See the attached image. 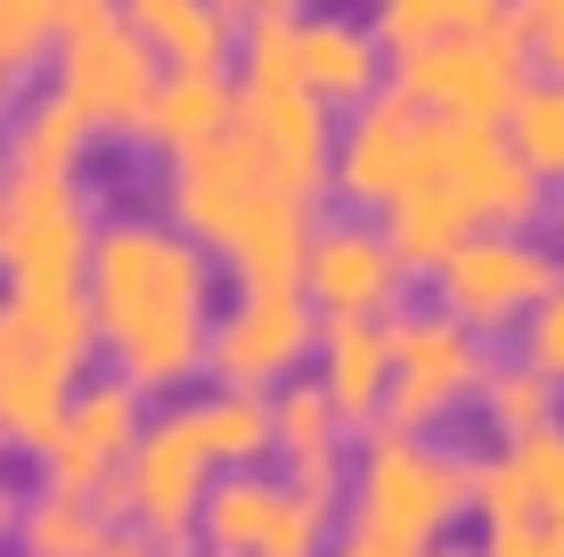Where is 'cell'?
<instances>
[{"instance_id": "1", "label": "cell", "mask_w": 564, "mask_h": 557, "mask_svg": "<svg viewBox=\"0 0 564 557\" xmlns=\"http://www.w3.org/2000/svg\"><path fill=\"white\" fill-rule=\"evenodd\" d=\"M221 271L164 214H99L83 255V312L107 377L155 401L205 386V344L221 320Z\"/></svg>"}, {"instance_id": "2", "label": "cell", "mask_w": 564, "mask_h": 557, "mask_svg": "<svg viewBox=\"0 0 564 557\" xmlns=\"http://www.w3.org/2000/svg\"><path fill=\"white\" fill-rule=\"evenodd\" d=\"M164 222L205 246L221 287H295L319 205L286 197L238 131H213L188 157H164Z\"/></svg>"}, {"instance_id": "3", "label": "cell", "mask_w": 564, "mask_h": 557, "mask_svg": "<svg viewBox=\"0 0 564 557\" xmlns=\"http://www.w3.org/2000/svg\"><path fill=\"white\" fill-rule=\"evenodd\" d=\"M466 484L475 459L451 451L442 435H360L352 443V475H344V508L336 525L360 542H384L401 557H442L451 533L466 525Z\"/></svg>"}, {"instance_id": "4", "label": "cell", "mask_w": 564, "mask_h": 557, "mask_svg": "<svg viewBox=\"0 0 564 557\" xmlns=\"http://www.w3.org/2000/svg\"><path fill=\"white\" fill-rule=\"evenodd\" d=\"M90 369L99 344L83 287H0V451H42Z\"/></svg>"}, {"instance_id": "5", "label": "cell", "mask_w": 564, "mask_h": 557, "mask_svg": "<svg viewBox=\"0 0 564 557\" xmlns=\"http://www.w3.org/2000/svg\"><path fill=\"white\" fill-rule=\"evenodd\" d=\"M164 83V57L123 25L115 0H90L83 17H66L50 42V99L90 131V140H131L140 115Z\"/></svg>"}, {"instance_id": "6", "label": "cell", "mask_w": 564, "mask_h": 557, "mask_svg": "<svg viewBox=\"0 0 564 557\" xmlns=\"http://www.w3.org/2000/svg\"><path fill=\"white\" fill-rule=\"evenodd\" d=\"M556 279H564V263H556V246L540 238V229H475V238H458L451 255L425 271L434 312L458 320V329L482 336V344L516 336Z\"/></svg>"}, {"instance_id": "7", "label": "cell", "mask_w": 564, "mask_h": 557, "mask_svg": "<svg viewBox=\"0 0 564 557\" xmlns=\"http://www.w3.org/2000/svg\"><path fill=\"white\" fill-rule=\"evenodd\" d=\"M221 484V468H213V451L197 443V427H188L181 401H164V410H148L140 443H131L123 475H115V525L140 533L155 557H181L197 542V516H205V492Z\"/></svg>"}, {"instance_id": "8", "label": "cell", "mask_w": 564, "mask_h": 557, "mask_svg": "<svg viewBox=\"0 0 564 557\" xmlns=\"http://www.w3.org/2000/svg\"><path fill=\"white\" fill-rule=\"evenodd\" d=\"M410 197H434L466 238L475 229H540V214H549V189L523 172L508 131L499 124H442V115H434V148H425V172Z\"/></svg>"}, {"instance_id": "9", "label": "cell", "mask_w": 564, "mask_h": 557, "mask_svg": "<svg viewBox=\"0 0 564 557\" xmlns=\"http://www.w3.org/2000/svg\"><path fill=\"white\" fill-rule=\"evenodd\" d=\"M311 353H319V312L303 303V287H229L205 344V386L270 401L311 377Z\"/></svg>"}, {"instance_id": "10", "label": "cell", "mask_w": 564, "mask_h": 557, "mask_svg": "<svg viewBox=\"0 0 564 557\" xmlns=\"http://www.w3.org/2000/svg\"><path fill=\"white\" fill-rule=\"evenodd\" d=\"M393 336V386H384V427L393 435H442L475 410L482 377H491V344L466 336L458 320H442L434 303L425 312H393L384 320Z\"/></svg>"}, {"instance_id": "11", "label": "cell", "mask_w": 564, "mask_h": 557, "mask_svg": "<svg viewBox=\"0 0 564 557\" xmlns=\"http://www.w3.org/2000/svg\"><path fill=\"white\" fill-rule=\"evenodd\" d=\"M90 229L83 172H0V287H83Z\"/></svg>"}, {"instance_id": "12", "label": "cell", "mask_w": 564, "mask_h": 557, "mask_svg": "<svg viewBox=\"0 0 564 557\" xmlns=\"http://www.w3.org/2000/svg\"><path fill=\"white\" fill-rule=\"evenodd\" d=\"M425 148H434V115L410 107L401 90H377L352 115H336V157H327V197H344V214L384 222L417 189Z\"/></svg>"}, {"instance_id": "13", "label": "cell", "mask_w": 564, "mask_h": 557, "mask_svg": "<svg viewBox=\"0 0 564 557\" xmlns=\"http://www.w3.org/2000/svg\"><path fill=\"white\" fill-rule=\"evenodd\" d=\"M303 303L319 312V329L336 320H393L410 312V271H401L384 222H360V214H319L303 238Z\"/></svg>"}, {"instance_id": "14", "label": "cell", "mask_w": 564, "mask_h": 557, "mask_svg": "<svg viewBox=\"0 0 564 557\" xmlns=\"http://www.w3.org/2000/svg\"><path fill=\"white\" fill-rule=\"evenodd\" d=\"M197 542H205V557H327L336 508L295 492L270 468H246V475H221L205 492Z\"/></svg>"}, {"instance_id": "15", "label": "cell", "mask_w": 564, "mask_h": 557, "mask_svg": "<svg viewBox=\"0 0 564 557\" xmlns=\"http://www.w3.org/2000/svg\"><path fill=\"white\" fill-rule=\"evenodd\" d=\"M384 74H393L384 90H401L410 107L442 115V124H508L516 90L532 83V66H523V50H516L508 25H499V33H466V42L410 50V57H393Z\"/></svg>"}, {"instance_id": "16", "label": "cell", "mask_w": 564, "mask_h": 557, "mask_svg": "<svg viewBox=\"0 0 564 557\" xmlns=\"http://www.w3.org/2000/svg\"><path fill=\"white\" fill-rule=\"evenodd\" d=\"M229 131L254 148V164L286 189V197H303V205L327 197L336 115L311 99V90H295V83H238V115H229Z\"/></svg>"}, {"instance_id": "17", "label": "cell", "mask_w": 564, "mask_h": 557, "mask_svg": "<svg viewBox=\"0 0 564 557\" xmlns=\"http://www.w3.org/2000/svg\"><path fill=\"white\" fill-rule=\"evenodd\" d=\"M140 427H148V401L131 386H115V377H90V386L66 401V418L50 427V443L33 451V468H42V484H57V492L107 501L131 443H140Z\"/></svg>"}, {"instance_id": "18", "label": "cell", "mask_w": 564, "mask_h": 557, "mask_svg": "<svg viewBox=\"0 0 564 557\" xmlns=\"http://www.w3.org/2000/svg\"><path fill=\"white\" fill-rule=\"evenodd\" d=\"M295 83L327 115H352L384 90V42L360 9H295Z\"/></svg>"}, {"instance_id": "19", "label": "cell", "mask_w": 564, "mask_h": 557, "mask_svg": "<svg viewBox=\"0 0 564 557\" xmlns=\"http://www.w3.org/2000/svg\"><path fill=\"white\" fill-rule=\"evenodd\" d=\"M270 459H279V475L311 501L344 508V475H352V427H344L336 410H327V394L295 377L286 394H270Z\"/></svg>"}, {"instance_id": "20", "label": "cell", "mask_w": 564, "mask_h": 557, "mask_svg": "<svg viewBox=\"0 0 564 557\" xmlns=\"http://www.w3.org/2000/svg\"><path fill=\"white\" fill-rule=\"evenodd\" d=\"M311 386L327 394V410L360 435L384 427V386H393V336H384V320H336V329H319V353H311Z\"/></svg>"}, {"instance_id": "21", "label": "cell", "mask_w": 564, "mask_h": 557, "mask_svg": "<svg viewBox=\"0 0 564 557\" xmlns=\"http://www.w3.org/2000/svg\"><path fill=\"white\" fill-rule=\"evenodd\" d=\"M229 115H238V74L229 66H164V83H155L131 140H148L155 157H188L213 131H229Z\"/></svg>"}, {"instance_id": "22", "label": "cell", "mask_w": 564, "mask_h": 557, "mask_svg": "<svg viewBox=\"0 0 564 557\" xmlns=\"http://www.w3.org/2000/svg\"><path fill=\"white\" fill-rule=\"evenodd\" d=\"M115 542V501H90V492H57L33 484L9 516V549L17 557H99Z\"/></svg>"}, {"instance_id": "23", "label": "cell", "mask_w": 564, "mask_h": 557, "mask_svg": "<svg viewBox=\"0 0 564 557\" xmlns=\"http://www.w3.org/2000/svg\"><path fill=\"white\" fill-rule=\"evenodd\" d=\"M115 9L164 66H229L238 57V25L213 0H115Z\"/></svg>"}, {"instance_id": "24", "label": "cell", "mask_w": 564, "mask_h": 557, "mask_svg": "<svg viewBox=\"0 0 564 557\" xmlns=\"http://www.w3.org/2000/svg\"><path fill=\"white\" fill-rule=\"evenodd\" d=\"M384 42V66L410 50H434V42H466V33H499L508 25V0H377L368 9Z\"/></svg>"}, {"instance_id": "25", "label": "cell", "mask_w": 564, "mask_h": 557, "mask_svg": "<svg viewBox=\"0 0 564 557\" xmlns=\"http://www.w3.org/2000/svg\"><path fill=\"white\" fill-rule=\"evenodd\" d=\"M181 410H188V427H197V443L213 451V468H221V475L270 468V401L197 386V394H181Z\"/></svg>"}, {"instance_id": "26", "label": "cell", "mask_w": 564, "mask_h": 557, "mask_svg": "<svg viewBox=\"0 0 564 557\" xmlns=\"http://www.w3.org/2000/svg\"><path fill=\"white\" fill-rule=\"evenodd\" d=\"M83 157H90V131L50 90L17 99L9 131H0V172H83Z\"/></svg>"}, {"instance_id": "27", "label": "cell", "mask_w": 564, "mask_h": 557, "mask_svg": "<svg viewBox=\"0 0 564 557\" xmlns=\"http://www.w3.org/2000/svg\"><path fill=\"white\" fill-rule=\"evenodd\" d=\"M475 418H482V435L508 451L540 427H564V394L549 377H532L523 361H491V377H482V394H475Z\"/></svg>"}, {"instance_id": "28", "label": "cell", "mask_w": 564, "mask_h": 557, "mask_svg": "<svg viewBox=\"0 0 564 557\" xmlns=\"http://www.w3.org/2000/svg\"><path fill=\"white\" fill-rule=\"evenodd\" d=\"M499 131H508V148L523 157V172L556 197L564 189V83L556 74H532V83L516 90V107H508Z\"/></svg>"}, {"instance_id": "29", "label": "cell", "mask_w": 564, "mask_h": 557, "mask_svg": "<svg viewBox=\"0 0 564 557\" xmlns=\"http://www.w3.org/2000/svg\"><path fill=\"white\" fill-rule=\"evenodd\" d=\"M499 468H508V484L523 492V508L564 542V427H540V435H523V443H508Z\"/></svg>"}, {"instance_id": "30", "label": "cell", "mask_w": 564, "mask_h": 557, "mask_svg": "<svg viewBox=\"0 0 564 557\" xmlns=\"http://www.w3.org/2000/svg\"><path fill=\"white\" fill-rule=\"evenodd\" d=\"M508 33H516L523 66L564 83V0H508Z\"/></svg>"}, {"instance_id": "31", "label": "cell", "mask_w": 564, "mask_h": 557, "mask_svg": "<svg viewBox=\"0 0 564 557\" xmlns=\"http://www.w3.org/2000/svg\"><path fill=\"white\" fill-rule=\"evenodd\" d=\"M516 361H523L532 377H549V386L564 394V279L549 287V296H540V312L516 329Z\"/></svg>"}, {"instance_id": "32", "label": "cell", "mask_w": 564, "mask_h": 557, "mask_svg": "<svg viewBox=\"0 0 564 557\" xmlns=\"http://www.w3.org/2000/svg\"><path fill=\"white\" fill-rule=\"evenodd\" d=\"M9 9H17V17H25V25H33V33H42V42H57V25H66V17H83V9H90V0H9Z\"/></svg>"}, {"instance_id": "33", "label": "cell", "mask_w": 564, "mask_h": 557, "mask_svg": "<svg viewBox=\"0 0 564 557\" xmlns=\"http://www.w3.org/2000/svg\"><path fill=\"white\" fill-rule=\"evenodd\" d=\"M213 9H221L229 25H246V17H262V9H311V0H213Z\"/></svg>"}, {"instance_id": "34", "label": "cell", "mask_w": 564, "mask_h": 557, "mask_svg": "<svg viewBox=\"0 0 564 557\" xmlns=\"http://www.w3.org/2000/svg\"><path fill=\"white\" fill-rule=\"evenodd\" d=\"M327 557H401V549H384V542H360V533H344V525H336V542H327Z\"/></svg>"}, {"instance_id": "35", "label": "cell", "mask_w": 564, "mask_h": 557, "mask_svg": "<svg viewBox=\"0 0 564 557\" xmlns=\"http://www.w3.org/2000/svg\"><path fill=\"white\" fill-rule=\"evenodd\" d=\"M17 83H25V74H17L9 57H0V131H9V115H17V99H25V90H17Z\"/></svg>"}, {"instance_id": "36", "label": "cell", "mask_w": 564, "mask_h": 557, "mask_svg": "<svg viewBox=\"0 0 564 557\" xmlns=\"http://www.w3.org/2000/svg\"><path fill=\"white\" fill-rule=\"evenodd\" d=\"M99 557H155V549H148V542H140V533H123V525H115V542H107V549H99Z\"/></svg>"}, {"instance_id": "37", "label": "cell", "mask_w": 564, "mask_h": 557, "mask_svg": "<svg viewBox=\"0 0 564 557\" xmlns=\"http://www.w3.org/2000/svg\"><path fill=\"white\" fill-rule=\"evenodd\" d=\"M0 468H9V451H0ZM9 516H17V492L0 484V542H9Z\"/></svg>"}, {"instance_id": "38", "label": "cell", "mask_w": 564, "mask_h": 557, "mask_svg": "<svg viewBox=\"0 0 564 557\" xmlns=\"http://www.w3.org/2000/svg\"><path fill=\"white\" fill-rule=\"evenodd\" d=\"M442 557H475V549H442Z\"/></svg>"}, {"instance_id": "39", "label": "cell", "mask_w": 564, "mask_h": 557, "mask_svg": "<svg viewBox=\"0 0 564 557\" xmlns=\"http://www.w3.org/2000/svg\"><path fill=\"white\" fill-rule=\"evenodd\" d=\"M181 557H205V549H181Z\"/></svg>"}, {"instance_id": "40", "label": "cell", "mask_w": 564, "mask_h": 557, "mask_svg": "<svg viewBox=\"0 0 564 557\" xmlns=\"http://www.w3.org/2000/svg\"><path fill=\"white\" fill-rule=\"evenodd\" d=\"M556 263H564V255H556Z\"/></svg>"}]
</instances>
